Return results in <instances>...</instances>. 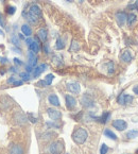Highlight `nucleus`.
Wrapping results in <instances>:
<instances>
[{
    "label": "nucleus",
    "mask_w": 138,
    "mask_h": 154,
    "mask_svg": "<svg viewBox=\"0 0 138 154\" xmlns=\"http://www.w3.org/2000/svg\"><path fill=\"white\" fill-rule=\"evenodd\" d=\"M53 79H54V76H53L52 73H49V75H47L46 76V78H45V83H46V85H51V83H52Z\"/></svg>",
    "instance_id": "nucleus-25"
},
{
    "label": "nucleus",
    "mask_w": 138,
    "mask_h": 154,
    "mask_svg": "<svg viewBox=\"0 0 138 154\" xmlns=\"http://www.w3.org/2000/svg\"><path fill=\"white\" fill-rule=\"evenodd\" d=\"M14 120H15V122H16L17 124L22 126V124H26V123H27L28 119L21 112H17L15 113V115H14Z\"/></svg>",
    "instance_id": "nucleus-6"
},
{
    "label": "nucleus",
    "mask_w": 138,
    "mask_h": 154,
    "mask_svg": "<svg viewBox=\"0 0 138 154\" xmlns=\"http://www.w3.org/2000/svg\"><path fill=\"white\" fill-rule=\"evenodd\" d=\"M127 138H130V139H133V138L138 137V131H135V130H132V131L127 132Z\"/></svg>",
    "instance_id": "nucleus-27"
},
{
    "label": "nucleus",
    "mask_w": 138,
    "mask_h": 154,
    "mask_svg": "<svg viewBox=\"0 0 138 154\" xmlns=\"http://www.w3.org/2000/svg\"><path fill=\"white\" fill-rule=\"evenodd\" d=\"M15 12H16V8H15V6H8V8H6V13H8L9 15H14Z\"/></svg>",
    "instance_id": "nucleus-30"
},
{
    "label": "nucleus",
    "mask_w": 138,
    "mask_h": 154,
    "mask_svg": "<svg viewBox=\"0 0 138 154\" xmlns=\"http://www.w3.org/2000/svg\"><path fill=\"white\" fill-rule=\"evenodd\" d=\"M114 71H115V65L112 61L107 63V72L108 75H113Z\"/></svg>",
    "instance_id": "nucleus-26"
},
{
    "label": "nucleus",
    "mask_w": 138,
    "mask_h": 154,
    "mask_svg": "<svg viewBox=\"0 0 138 154\" xmlns=\"http://www.w3.org/2000/svg\"><path fill=\"white\" fill-rule=\"evenodd\" d=\"M28 59H29V66L31 67H35L36 63H37V56H36V53L30 51L29 54H28Z\"/></svg>",
    "instance_id": "nucleus-12"
},
{
    "label": "nucleus",
    "mask_w": 138,
    "mask_h": 154,
    "mask_svg": "<svg viewBox=\"0 0 138 154\" xmlns=\"http://www.w3.org/2000/svg\"><path fill=\"white\" fill-rule=\"evenodd\" d=\"M41 15V8H39L37 4H32V6L29 8V11H28V14L26 15V18L29 23H36L37 20L39 19V17Z\"/></svg>",
    "instance_id": "nucleus-1"
},
{
    "label": "nucleus",
    "mask_w": 138,
    "mask_h": 154,
    "mask_svg": "<svg viewBox=\"0 0 138 154\" xmlns=\"http://www.w3.org/2000/svg\"><path fill=\"white\" fill-rule=\"evenodd\" d=\"M15 81H16V78H15V77H11V78L8 80V83H9V84H11V83L13 84Z\"/></svg>",
    "instance_id": "nucleus-37"
},
{
    "label": "nucleus",
    "mask_w": 138,
    "mask_h": 154,
    "mask_svg": "<svg viewBox=\"0 0 138 154\" xmlns=\"http://www.w3.org/2000/svg\"><path fill=\"white\" fill-rule=\"evenodd\" d=\"M127 18V15L125 14L124 12H118V13L116 14V20L120 27H122V26L125 23Z\"/></svg>",
    "instance_id": "nucleus-11"
},
{
    "label": "nucleus",
    "mask_w": 138,
    "mask_h": 154,
    "mask_svg": "<svg viewBox=\"0 0 138 154\" xmlns=\"http://www.w3.org/2000/svg\"><path fill=\"white\" fill-rule=\"evenodd\" d=\"M22 83H23V81H22V80H18V81H15L13 83V85L14 86H20V85H22Z\"/></svg>",
    "instance_id": "nucleus-36"
},
{
    "label": "nucleus",
    "mask_w": 138,
    "mask_h": 154,
    "mask_svg": "<svg viewBox=\"0 0 138 154\" xmlns=\"http://www.w3.org/2000/svg\"><path fill=\"white\" fill-rule=\"evenodd\" d=\"M67 89L72 94H79L81 90V86L78 82H69L67 83Z\"/></svg>",
    "instance_id": "nucleus-5"
},
{
    "label": "nucleus",
    "mask_w": 138,
    "mask_h": 154,
    "mask_svg": "<svg viewBox=\"0 0 138 154\" xmlns=\"http://www.w3.org/2000/svg\"><path fill=\"white\" fill-rule=\"evenodd\" d=\"M28 47H29V50L34 52V53H37L41 50V46H39L38 42H35V40H33L30 45H28Z\"/></svg>",
    "instance_id": "nucleus-16"
},
{
    "label": "nucleus",
    "mask_w": 138,
    "mask_h": 154,
    "mask_svg": "<svg viewBox=\"0 0 138 154\" xmlns=\"http://www.w3.org/2000/svg\"><path fill=\"white\" fill-rule=\"evenodd\" d=\"M0 26L2 27V28H4L6 27V21L3 20V16H2V14L0 13Z\"/></svg>",
    "instance_id": "nucleus-35"
},
{
    "label": "nucleus",
    "mask_w": 138,
    "mask_h": 154,
    "mask_svg": "<svg viewBox=\"0 0 138 154\" xmlns=\"http://www.w3.org/2000/svg\"><path fill=\"white\" fill-rule=\"evenodd\" d=\"M49 152L51 154H62L64 152V143L60 140L52 143L49 147Z\"/></svg>",
    "instance_id": "nucleus-3"
},
{
    "label": "nucleus",
    "mask_w": 138,
    "mask_h": 154,
    "mask_svg": "<svg viewBox=\"0 0 138 154\" xmlns=\"http://www.w3.org/2000/svg\"><path fill=\"white\" fill-rule=\"evenodd\" d=\"M108 151V147L105 145V143H103L102 146H101V149H100V154H106Z\"/></svg>",
    "instance_id": "nucleus-32"
},
{
    "label": "nucleus",
    "mask_w": 138,
    "mask_h": 154,
    "mask_svg": "<svg viewBox=\"0 0 138 154\" xmlns=\"http://www.w3.org/2000/svg\"><path fill=\"white\" fill-rule=\"evenodd\" d=\"M54 136H55V133H53V132H47V133H44V134L41 135V138L44 140H49L54 137Z\"/></svg>",
    "instance_id": "nucleus-23"
},
{
    "label": "nucleus",
    "mask_w": 138,
    "mask_h": 154,
    "mask_svg": "<svg viewBox=\"0 0 138 154\" xmlns=\"http://www.w3.org/2000/svg\"><path fill=\"white\" fill-rule=\"evenodd\" d=\"M71 137L75 143H78V145H82V143H85L87 137H88V133H87V131H86L85 129L79 128V129H77L73 133H72Z\"/></svg>",
    "instance_id": "nucleus-2"
},
{
    "label": "nucleus",
    "mask_w": 138,
    "mask_h": 154,
    "mask_svg": "<svg viewBox=\"0 0 138 154\" xmlns=\"http://www.w3.org/2000/svg\"><path fill=\"white\" fill-rule=\"evenodd\" d=\"M10 154H23V148L20 145H13L10 148Z\"/></svg>",
    "instance_id": "nucleus-14"
},
{
    "label": "nucleus",
    "mask_w": 138,
    "mask_h": 154,
    "mask_svg": "<svg viewBox=\"0 0 138 154\" xmlns=\"http://www.w3.org/2000/svg\"><path fill=\"white\" fill-rule=\"evenodd\" d=\"M110 117V112H105V113H103V115L101 116V117L98 118V120H99L101 123H106Z\"/></svg>",
    "instance_id": "nucleus-21"
},
{
    "label": "nucleus",
    "mask_w": 138,
    "mask_h": 154,
    "mask_svg": "<svg viewBox=\"0 0 138 154\" xmlns=\"http://www.w3.org/2000/svg\"><path fill=\"white\" fill-rule=\"evenodd\" d=\"M55 48H56L58 50H62V49H64V48H65V44H64V42L62 40V38H60V37H58V38L56 39Z\"/></svg>",
    "instance_id": "nucleus-24"
},
{
    "label": "nucleus",
    "mask_w": 138,
    "mask_h": 154,
    "mask_svg": "<svg viewBox=\"0 0 138 154\" xmlns=\"http://www.w3.org/2000/svg\"><path fill=\"white\" fill-rule=\"evenodd\" d=\"M19 76H20V78L22 79V81H28V80H30V75H29V72H21Z\"/></svg>",
    "instance_id": "nucleus-31"
},
{
    "label": "nucleus",
    "mask_w": 138,
    "mask_h": 154,
    "mask_svg": "<svg viewBox=\"0 0 138 154\" xmlns=\"http://www.w3.org/2000/svg\"><path fill=\"white\" fill-rule=\"evenodd\" d=\"M120 60H121L122 62H124V63H131L133 60V55L132 53H131V51L129 50V49L124 50L121 53V55H120Z\"/></svg>",
    "instance_id": "nucleus-10"
},
{
    "label": "nucleus",
    "mask_w": 138,
    "mask_h": 154,
    "mask_svg": "<svg viewBox=\"0 0 138 154\" xmlns=\"http://www.w3.org/2000/svg\"><path fill=\"white\" fill-rule=\"evenodd\" d=\"M137 154H138V150H137Z\"/></svg>",
    "instance_id": "nucleus-47"
},
{
    "label": "nucleus",
    "mask_w": 138,
    "mask_h": 154,
    "mask_svg": "<svg viewBox=\"0 0 138 154\" xmlns=\"http://www.w3.org/2000/svg\"><path fill=\"white\" fill-rule=\"evenodd\" d=\"M11 40H12V44H14L16 47H19L20 46V39H19V37H17L16 35H13Z\"/></svg>",
    "instance_id": "nucleus-28"
},
{
    "label": "nucleus",
    "mask_w": 138,
    "mask_h": 154,
    "mask_svg": "<svg viewBox=\"0 0 138 154\" xmlns=\"http://www.w3.org/2000/svg\"><path fill=\"white\" fill-rule=\"evenodd\" d=\"M21 31H22V33H23V35H26V36H28V37H30L31 35H32V29H31L28 25H22Z\"/></svg>",
    "instance_id": "nucleus-19"
},
{
    "label": "nucleus",
    "mask_w": 138,
    "mask_h": 154,
    "mask_svg": "<svg viewBox=\"0 0 138 154\" xmlns=\"http://www.w3.org/2000/svg\"><path fill=\"white\" fill-rule=\"evenodd\" d=\"M44 50H45V52H46V53H49V52H48V51H49V49H48V46H45Z\"/></svg>",
    "instance_id": "nucleus-42"
},
{
    "label": "nucleus",
    "mask_w": 138,
    "mask_h": 154,
    "mask_svg": "<svg viewBox=\"0 0 138 154\" xmlns=\"http://www.w3.org/2000/svg\"><path fill=\"white\" fill-rule=\"evenodd\" d=\"M0 34H1V35H4V34H3V32L1 30H0Z\"/></svg>",
    "instance_id": "nucleus-44"
},
{
    "label": "nucleus",
    "mask_w": 138,
    "mask_h": 154,
    "mask_svg": "<svg viewBox=\"0 0 138 154\" xmlns=\"http://www.w3.org/2000/svg\"><path fill=\"white\" fill-rule=\"evenodd\" d=\"M11 71H13V72H17L18 70H17L16 67H12V68H11Z\"/></svg>",
    "instance_id": "nucleus-41"
},
{
    "label": "nucleus",
    "mask_w": 138,
    "mask_h": 154,
    "mask_svg": "<svg viewBox=\"0 0 138 154\" xmlns=\"http://www.w3.org/2000/svg\"><path fill=\"white\" fill-rule=\"evenodd\" d=\"M0 61H1L2 64H6V62H8V59H6V57H0Z\"/></svg>",
    "instance_id": "nucleus-39"
},
{
    "label": "nucleus",
    "mask_w": 138,
    "mask_h": 154,
    "mask_svg": "<svg viewBox=\"0 0 138 154\" xmlns=\"http://www.w3.org/2000/svg\"><path fill=\"white\" fill-rule=\"evenodd\" d=\"M79 1H80V2H82V1H83V0H79Z\"/></svg>",
    "instance_id": "nucleus-46"
},
{
    "label": "nucleus",
    "mask_w": 138,
    "mask_h": 154,
    "mask_svg": "<svg viewBox=\"0 0 138 154\" xmlns=\"http://www.w3.org/2000/svg\"><path fill=\"white\" fill-rule=\"evenodd\" d=\"M104 135L106 136V137H108V138H110V139H113V140H117V136H116V134L114 133L113 131H110V130H108V129H106L104 131Z\"/></svg>",
    "instance_id": "nucleus-22"
},
{
    "label": "nucleus",
    "mask_w": 138,
    "mask_h": 154,
    "mask_svg": "<svg viewBox=\"0 0 138 154\" xmlns=\"http://www.w3.org/2000/svg\"><path fill=\"white\" fill-rule=\"evenodd\" d=\"M37 37H38L39 39H41V42H46L47 40V37H48V32L47 30L45 28H41L38 30V32H37Z\"/></svg>",
    "instance_id": "nucleus-15"
},
{
    "label": "nucleus",
    "mask_w": 138,
    "mask_h": 154,
    "mask_svg": "<svg viewBox=\"0 0 138 154\" xmlns=\"http://www.w3.org/2000/svg\"><path fill=\"white\" fill-rule=\"evenodd\" d=\"M80 50V44L77 42V40H72L71 45H70V48H69V51L70 52H77V51Z\"/></svg>",
    "instance_id": "nucleus-20"
},
{
    "label": "nucleus",
    "mask_w": 138,
    "mask_h": 154,
    "mask_svg": "<svg viewBox=\"0 0 138 154\" xmlns=\"http://www.w3.org/2000/svg\"><path fill=\"white\" fill-rule=\"evenodd\" d=\"M133 90H134V92H135L136 95H138V85H136V86H134V88H133Z\"/></svg>",
    "instance_id": "nucleus-40"
},
{
    "label": "nucleus",
    "mask_w": 138,
    "mask_h": 154,
    "mask_svg": "<svg viewBox=\"0 0 138 154\" xmlns=\"http://www.w3.org/2000/svg\"><path fill=\"white\" fill-rule=\"evenodd\" d=\"M136 20H137V18H136V15L134 14V13H131V14L127 15V23L129 27H133V26L135 25Z\"/></svg>",
    "instance_id": "nucleus-18"
},
{
    "label": "nucleus",
    "mask_w": 138,
    "mask_h": 154,
    "mask_svg": "<svg viewBox=\"0 0 138 154\" xmlns=\"http://www.w3.org/2000/svg\"><path fill=\"white\" fill-rule=\"evenodd\" d=\"M33 40H34L33 38H31V37H29V38L26 39V43H27V45H30V44H31L32 42H33Z\"/></svg>",
    "instance_id": "nucleus-38"
},
{
    "label": "nucleus",
    "mask_w": 138,
    "mask_h": 154,
    "mask_svg": "<svg viewBox=\"0 0 138 154\" xmlns=\"http://www.w3.org/2000/svg\"><path fill=\"white\" fill-rule=\"evenodd\" d=\"M13 61H14V64L16 65V66H21V65H22V62L20 61L19 59H17V57H15Z\"/></svg>",
    "instance_id": "nucleus-34"
},
{
    "label": "nucleus",
    "mask_w": 138,
    "mask_h": 154,
    "mask_svg": "<svg viewBox=\"0 0 138 154\" xmlns=\"http://www.w3.org/2000/svg\"><path fill=\"white\" fill-rule=\"evenodd\" d=\"M67 2H72V0H66Z\"/></svg>",
    "instance_id": "nucleus-45"
},
{
    "label": "nucleus",
    "mask_w": 138,
    "mask_h": 154,
    "mask_svg": "<svg viewBox=\"0 0 138 154\" xmlns=\"http://www.w3.org/2000/svg\"><path fill=\"white\" fill-rule=\"evenodd\" d=\"M28 118H29V120H30L32 123H36V122H37V118L34 117L33 114H28Z\"/></svg>",
    "instance_id": "nucleus-33"
},
{
    "label": "nucleus",
    "mask_w": 138,
    "mask_h": 154,
    "mask_svg": "<svg viewBox=\"0 0 138 154\" xmlns=\"http://www.w3.org/2000/svg\"><path fill=\"white\" fill-rule=\"evenodd\" d=\"M125 95H127V94L122 92L121 95L118 97V99H117V100H118V102L120 104H125Z\"/></svg>",
    "instance_id": "nucleus-29"
},
{
    "label": "nucleus",
    "mask_w": 138,
    "mask_h": 154,
    "mask_svg": "<svg viewBox=\"0 0 138 154\" xmlns=\"http://www.w3.org/2000/svg\"><path fill=\"white\" fill-rule=\"evenodd\" d=\"M48 100H49V103L52 104L53 106H60V100H58V96L52 94L48 97Z\"/></svg>",
    "instance_id": "nucleus-17"
},
{
    "label": "nucleus",
    "mask_w": 138,
    "mask_h": 154,
    "mask_svg": "<svg viewBox=\"0 0 138 154\" xmlns=\"http://www.w3.org/2000/svg\"><path fill=\"white\" fill-rule=\"evenodd\" d=\"M65 101H66V106L68 107L69 109H73L77 106V100H75V97H72V96L66 95Z\"/></svg>",
    "instance_id": "nucleus-9"
},
{
    "label": "nucleus",
    "mask_w": 138,
    "mask_h": 154,
    "mask_svg": "<svg viewBox=\"0 0 138 154\" xmlns=\"http://www.w3.org/2000/svg\"><path fill=\"white\" fill-rule=\"evenodd\" d=\"M81 104H82L84 107H87V109H89V107H92L95 105L92 98H91L89 95H87V94L83 95V97L81 98Z\"/></svg>",
    "instance_id": "nucleus-4"
},
{
    "label": "nucleus",
    "mask_w": 138,
    "mask_h": 154,
    "mask_svg": "<svg viewBox=\"0 0 138 154\" xmlns=\"http://www.w3.org/2000/svg\"><path fill=\"white\" fill-rule=\"evenodd\" d=\"M46 68H47V65L46 64H41L39 65V66H37V67H35L33 69V77L34 78H37V77H39V75H41L43 71H45L46 70Z\"/></svg>",
    "instance_id": "nucleus-13"
},
{
    "label": "nucleus",
    "mask_w": 138,
    "mask_h": 154,
    "mask_svg": "<svg viewBox=\"0 0 138 154\" xmlns=\"http://www.w3.org/2000/svg\"><path fill=\"white\" fill-rule=\"evenodd\" d=\"M47 114L49 116V118H51L52 120H58L60 118L62 117V114L60 111L58 109H47Z\"/></svg>",
    "instance_id": "nucleus-8"
},
{
    "label": "nucleus",
    "mask_w": 138,
    "mask_h": 154,
    "mask_svg": "<svg viewBox=\"0 0 138 154\" xmlns=\"http://www.w3.org/2000/svg\"><path fill=\"white\" fill-rule=\"evenodd\" d=\"M19 39H25V37H23V35H22V34H19Z\"/></svg>",
    "instance_id": "nucleus-43"
},
{
    "label": "nucleus",
    "mask_w": 138,
    "mask_h": 154,
    "mask_svg": "<svg viewBox=\"0 0 138 154\" xmlns=\"http://www.w3.org/2000/svg\"><path fill=\"white\" fill-rule=\"evenodd\" d=\"M112 124H113L114 128L117 129L118 131H123V130L127 129V123L125 122L124 120H122V119H117V120H114Z\"/></svg>",
    "instance_id": "nucleus-7"
}]
</instances>
